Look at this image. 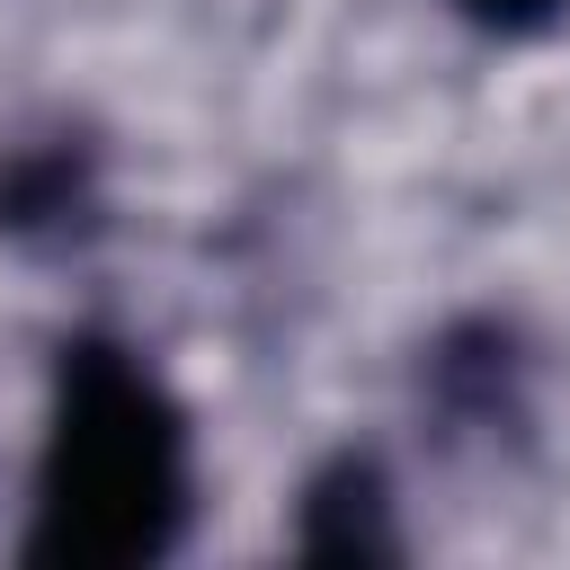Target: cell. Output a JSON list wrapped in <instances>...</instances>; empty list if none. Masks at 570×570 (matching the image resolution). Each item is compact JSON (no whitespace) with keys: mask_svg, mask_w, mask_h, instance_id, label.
<instances>
[{"mask_svg":"<svg viewBox=\"0 0 570 570\" xmlns=\"http://www.w3.org/2000/svg\"><path fill=\"white\" fill-rule=\"evenodd\" d=\"M187 517V428L142 356L71 338L36 454V561H151Z\"/></svg>","mask_w":570,"mask_h":570,"instance_id":"obj_1","label":"cell"},{"mask_svg":"<svg viewBox=\"0 0 570 570\" xmlns=\"http://www.w3.org/2000/svg\"><path fill=\"white\" fill-rule=\"evenodd\" d=\"M463 18H481V27H499V36H525V27H543L561 0H454Z\"/></svg>","mask_w":570,"mask_h":570,"instance_id":"obj_2","label":"cell"}]
</instances>
